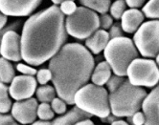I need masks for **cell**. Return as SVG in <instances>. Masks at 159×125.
<instances>
[{
    "mask_svg": "<svg viewBox=\"0 0 159 125\" xmlns=\"http://www.w3.org/2000/svg\"><path fill=\"white\" fill-rule=\"evenodd\" d=\"M125 80H126V78H125L124 76L117 75H111L110 78L108 79V81L107 82L108 91H109L110 93L114 92L115 90H117L125 82Z\"/></svg>",
    "mask_w": 159,
    "mask_h": 125,
    "instance_id": "obj_25",
    "label": "cell"
},
{
    "mask_svg": "<svg viewBox=\"0 0 159 125\" xmlns=\"http://www.w3.org/2000/svg\"><path fill=\"white\" fill-rule=\"evenodd\" d=\"M0 125H20V124H18V122L13 118V116L0 113Z\"/></svg>",
    "mask_w": 159,
    "mask_h": 125,
    "instance_id": "obj_33",
    "label": "cell"
},
{
    "mask_svg": "<svg viewBox=\"0 0 159 125\" xmlns=\"http://www.w3.org/2000/svg\"><path fill=\"white\" fill-rule=\"evenodd\" d=\"M77 8L78 7L74 1H72V0H66V1H64L61 4L60 10H61V12L62 13L63 15H65L67 16H69L76 12Z\"/></svg>",
    "mask_w": 159,
    "mask_h": 125,
    "instance_id": "obj_27",
    "label": "cell"
},
{
    "mask_svg": "<svg viewBox=\"0 0 159 125\" xmlns=\"http://www.w3.org/2000/svg\"><path fill=\"white\" fill-rule=\"evenodd\" d=\"M52 79V74L49 69H40L37 72V81L40 85H46Z\"/></svg>",
    "mask_w": 159,
    "mask_h": 125,
    "instance_id": "obj_28",
    "label": "cell"
},
{
    "mask_svg": "<svg viewBox=\"0 0 159 125\" xmlns=\"http://www.w3.org/2000/svg\"><path fill=\"white\" fill-rule=\"evenodd\" d=\"M111 67L107 61H102L94 67V70L91 75V80L93 84L98 86H104L107 84L108 79L111 76Z\"/></svg>",
    "mask_w": 159,
    "mask_h": 125,
    "instance_id": "obj_17",
    "label": "cell"
},
{
    "mask_svg": "<svg viewBox=\"0 0 159 125\" xmlns=\"http://www.w3.org/2000/svg\"><path fill=\"white\" fill-rule=\"evenodd\" d=\"M38 99L28 98L18 100L12 106V116L20 124L34 123L38 117Z\"/></svg>",
    "mask_w": 159,
    "mask_h": 125,
    "instance_id": "obj_12",
    "label": "cell"
},
{
    "mask_svg": "<svg viewBox=\"0 0 159 125\" xmlns=\"http://www.w3.org/2000/svg\"><path fill=\"white\" fill-rule=\"evenodd\" d=\"M0 54L10 61L18 62L22 59L21 37L15 30L5 32L0 41Z\"/></svg>",
    "mask_w": 159,
    "mask_h": 125,
    "instance_id": "obj_10",
    "label": "cell"
},
{
    "mask_svg": "<svg viewBox=\"0 0 159 125\" xmlns=\"http://www.w3.org/2000/svg\"><path fill=\"white\" fill-rule=\"evenodd\" d=\"M51 108L53 109L54 113L62 115L66 112V102L61 97H55L51 102Z\"/></svg>",
    "mask_w": 159,
    "mask_h": 125,
    "instance_id": "obj_26",
    "label": "cell"
},
{
    "mask_svg": "<svg viewBox=\"0 0 159 125\" xmlns=\"http://www.w3.org/2000/svg\"><path fill=\"white\" fill-rule=\"evenodd\" d=\"M145 15L142 11L138 9L130 8L126 10V12L121 17V26L125 32L133 33L139 29L144 21Z\"/></svg>",
    "mask_w": 159,
    "mask_h": 125,
    "instance_id": "obj_14",
    "label": "cell"
},
{
    "mask_svg": "<svg viewBox=\"0 0 159 125\" xmlns=\"http://www.w3.org/2000/svg\"><path fill=\"white\" fill-rule=\"evenodd\" d=\"M111 125H129L128 122H126V121H124V120H115V121H113L112 123H111Z\"/></svg>",
    "mask_w": 159,
    "mask_h": 125,
    "instance_id": "obj_38",
    "label": "cell"
},
{
    "mask_svg": "<svg viewBox=\"0 0 159 125\" xmlns=\"http://www.w3.org/2000/svg\"><path fill=\"white\" fill-rule=\"evenodd\" d=\"M51 1H52L55 5H58V4H61L62 2L66 1V0H51ZM72 1H74V0H72Z\"/></svg>",
    "mask_w": 159,
    "mask_h": 125,
    "instance_id": "obj_39",
    "label": "cell"
},
{
    "mask_svg": "<svg viewBox=\"0 0 159 125\" xmlns=\"http://www.w3.org/2000/svg\"><path fill=\"white\" fill-rule=\"evenodd\" d=\"M90 117H91L90 114H87L86 112L75 106L70 111L65 113L63 116L54 119L51 122V125H75L76 122L83 119H90Z\"/></svg>",
    "mask_w": 159,
    "mask_h": 125,
    "instance_id": "obj_16",
    "label": "cell"
},
{
    "mask_svg": "<svg viewBox=\"0 0 159 125\" xmlns=\"http://www.w3.org/2000/svg\"><path fill=\"white\" fill-rule=\"evenodd\" d=\"M16 76V72L10 60L0 58V81L7 84L11 83Z\"/></svg>",
    "mask_w": 159,
    "mask_h": 125,
    "instance_id": "obj_18",
    "label": "cell"
},
{
    "mask_svg": "<svg viewBox=\"0 0 159 125\" xmlns=\"http://www.w3.org/2000/svg\"><path fill=\"white\" fill-rule=\"evenodd\" d=\"M109 37H110V39L112 38H117V37H124V30L121 26V23H114L111 28H110V31H109Z\"/></svg>",
    "mask_w": 159,
    "mask_h": 125,
    "instance_id": "obj_31",
    "label": "cell"
},
{
    "mask_svg": "<svg viewBox=\"0 0 159 125\" xmlns=\"http://www.w3.org/2000/svg\"><path fill=\"white\" fill-rule=\"evenodd\" d=\"M110 40L108 32L103 29H99L91 36L86 38L85 46L94 54H99L102 51L105 50Z\"/></svg>",
    "mask_w": 159,
    "mask_h": 125,
    "instance_id": "obj_15",
    "label": "cell"
},
{
    "mask_svg": "<svg viewBox=\"0 0 159 125\" xmlns=\"http://www.w3.org/2000/svg\"><path fill=\"white\" fill-rule=\"evenodd\" d=\"M133 43L144 58H156L159 54V20L142 23L134 33Z\"/></svg>",
    "mask_w": 159,
    "mask_h": 125,
    "instance_id": "obj_7",
    "label": "cell"
},
{
    "mask_svg": "<svg viewBox=\"0 0 159 125\" xmlns=\"http://www.w3.org/2000/svg\"><path fill=\"white\" fill-rule=\"evenodd\" d=\"M100 19V27L103 30H108L113 25V18L108 14H102L99 16Z\"/></svg>",
    "mask_w": 159,
    "mask_h": 125,
    "instance_id": "obj_29",
    "label": "cell"
},
{
    "mask_svg": "<svg viewBox=\"0 0 159 125\" xmlns=\"http://www.w3.org/2000/svg\"><path fill=\"white\" fill-rule=\"evenodd\" d=\"M147 0H126V3L129 8L138 9L145 5Z\"/></svg>",
    "mask_w": 159,
    "mask_h": 125,
    "instance_id": "obj_34",
    "label": "cell"
},
{
    "mask_svg": "<svg viewBox=\"0 0 159 125\" xmlns=\"http://www.w3.org/2000/svg\"><path fill=\"white\" fill-rule=\"evenodd\" d=\"M37 113H38V117L40 119V120H44V121H49L53 119L55 117V113L51 108V105L49 103H45V102H41L38 106Z\"/></svg>",
    "mask_w": 159,
    "mask_h": 125,
    "instance_id": "obj_24",
    "label": "cell"
},
{
    "mask_svg": "<svg viewBox=\"0 0 159 125\" xmlns=\"http://www.w3.org/2000/svg\"><path fill=\"white\" fill-rule=\"evenodd\" d=\"M37 79L32 75L15 76L9 87V94L16 101L31 98L37 91Z\"/></svg>",
    "mask_w": 159,
    "mask_h": 125,
    "instance_id": "obj_11",
    "label": "cell"
},
{
    "mask_svg": "<svg viewBox=\"0 0 159 125\" xmlns=\"http://www.w3.org/2000/svg\"><path fill=\"white\" fill-rule=\"evenodd\" d=\"M129 81L135 86L154 87L159 82V69L155 61L148 58H136L129 66Z\"/></svg>",
    "mask_w": 159,
    "mask_h": 125,
    "instance_id": "obj_8",
    "label": "cell"
},
{
    "mask_svg": "<svg viewBox=\"0 0 159 125\" xmlns=\"http://www.w3.org/2000/svg\"><path fill=\"white\" fill-rule=\"evenodd\" d=\"M100 28L99 15L85 7H78L76 12L65 19L67 35L77 39H86Z\"/></svg>",
    "mask_w": 159,
    "mask_h": 125,
    "instance_id": "obj_6",
    "label": "cell"
},
{
    "mask_svg": "<svg viewBox=\"0 0 159 125\" xmlns=\"http://www.w3.org/2000/svg\"><path fill=\"white\" fill-rule=\"evenodd\" d=\"M126 7H127L126 0H115L110 5L109 8L110 15L112 16V18H114L116 20L121 19L122 15L126 12Z\"/></svg>",
    "mask_w": 159,
    "mask_h": 125,
    "instance_id": "obj_23",
    "label": "cell"
},
{
    "mask_svg": "<svg viewBox=\"0 0 159 125\" xmlns=\"http://www.w3.org/2000/svg\"><path fill=\"white\" fill-rule=\"evenodd\" d=\"M16 70L18 72H20L21 74L25 75L35 76V75H37V70L35 69V68L31 67L30 65L23 64V63H18L16 65Z\"/></svg>",
    "mask_w": 159,
    "mask_h": 125,
    "instance_id": "obj_30",
    "label": "cell"
},
{
    "mask_svg": "<svg viewBox=\"0 0 159 125\" xmlns=\"http://www.w3.org/2000/svg\"><path fill=\"white\" fill-rule=\"evenodd\" d=\"M142 109L146 118L145 125H159V85L155 86L150 94H147Z\"/></svg>",
    "mask_w": 159,
    "mask_h": 125,
    "instance_id": "obj_13",
    "label": "cell"
},
{
    "mask_svg": "<svg viewBox=\"0 0 159 125\" xmlns=\"http://www.w3.org/2000/svg\"><path fill=\"white\" fill-rule=\"evenodd\" d=\"M56 89L50 85H41L36 91L37 98L40 102L51 103L52 100L56 97Z\"/></svg>",
    "mask_w": 159,
    "mask_h": 125,
    "instance_id": "obj_20",
    "label": "cell"
},
{
    "mask_svg": "<svg viewBox=\"0 0 159 125\" xmlns=\"http://www.w3.org/2000/svg\"><path fill=\"white\" fill-rule=\"evenodd\" d=\"M80 3L87 9L99 14H107L110 8V0H80Z\"/></svg>",
    "mask_w": 159,
    "mask_h": 125,
    "instance_id": "obj_19",
    "label": "cell"
},
{
    "mask_svg": "<svg viewBox=\"0 0 159 125\" xmlns=\"http://www.w3.org/2000/svg\"><path fill=\"white\" fill-rule=\"evenodd\" d=\"M147 96L142 87L132 85L129 79L109 95L110 112L117 118L130 117L138 112Z\"/></svg>",
    "mask_w": 159,
    "mask_h": 125,
    "instance_id": "obj_3",
    "label": "cell"
},
{
    "mask_svg": "<svg viewBox=\"0 0 159 125\" xmlns=\"http://www.w3.org/2000/svg\"><path fill=\"white\" fill-rule=\"evenodd\" d=\"M75 125H94V123L92 120H90L89 119H83V120H80V121L76 122Z\"/></svg>",
    "mask_w": 159,
    "mask_h": 125,
    "instance_id": "obj_36",
    "label": "cell"
},
{
    "mask_svg": "<svg viewBox=\"0 0 159 125\" xmlns=\"http://www.w3.org/2000/svg\"><path fill=\"white\" fill-rule=\"evenodd\" d=\"M1 37H2V36H0V41H1ZM0 55H1V54H0Z\"/></svg>",
    "mask_w": 159,
    "mask_h": 125,
    "instance_id": "obj_41",
    "label": "cell"
},
{
    "mask_svg": "<svg viewBox=\"0 0 159 125\" xmlns=\"http://www.w3.org/2000/svg\"><path fill=\"white\" fill-rule=\"evenodd\" d=\"M156 64L158 66V69H159V54L156 55Z\"/></svg>",
    "mask_w": 159,
    "mask_h": 125,
    "instance_id": "obj_40",
    "label": "cell"
},
{
    "mask_svg": "<svg viewBox=\"0 0 159 125\" xmlns=\"http://www.w3.org/2000/svg\"><path fill=\"white\" fill-rule=\"evenodd\" d=\"M7 16L1 13V11H0V30H2L5 26H6V23H7Z\"/></svg>",
    "mask_w": 159,
    "mask_h": 125,
    "instance_id": "obj_35",
    "label": "cell"
},
{
    "mask_svg": "<svg viewBox=\"0 0 159 125\" xmlns=\"http://www.w3.org/2000/svg\"><path fill=\"white\" fill-rule=\"evenodd\" d=\"M21 55L26 63L39 66L51 59L67 40L64 15L51 6L31 15L21 32Z\"/></svg>",
    "mask_w": 159,
    "mask_h": 125,
    "instance_id": "obj_1",
    "label": "cell"
},
{
    "mask_svg": "<svg viewBox=\"0 0 159 125\" xmlns=\"http://www.w3.org/2000/svg\"><path fill=\"white\" fill-rule=\"evenodd\" d=\"M74 104L91 116L101 119L110 115L109 94L103 86L85 84L75 94Z\"/></svg>",
    "mask_w": 159,
    "mask_h": 125,
    "instance_id": "obj_5",
    "label": "cell"
},
{
    "mask_svg": "<svg viewBox=\"0 0 159 125\" xmlns=\"http://www.w3.org/2000/svg\"><path fill=\"white\" fill-rule=\"evenodd\" d=\"M93 55L80 43H68L49 62L52 82L59 97L66 104H74V96L87 84L94 70Z\"/></svg>",
    "mask_w": 159,
    "mask_h": 125,
    "instance_id": "obj_2",
    "label": "cell"
},
{
    "mask_svg": "<svg viewBox=\"0 0 159 125\" xmlns=\"http://www.w3.org/2000/svg\"><path fill=\"white\" fill-rule=\"evenodd\" d=\"M12 101L10 98L9 87L0 81V113L7 114L12 109Z\"/></svg>",
    "mask_w": 159,
    "mask_h": 125,
    "instance_id": "obj_21",
    "label": "cell"
},
{
    "mask_svg": "<svg viewBox=\"0 0 159 125\" xmlns=\"http://www.w3.org/2000/svg\"><path fill=\"white\" fill-rule=\"evenodd\" d=\"M130 118V122L132 125H145L146 122V118L144 116L143 112H136L132 116L129 117Z\"/></svg>",
    "mask_w": 159,
    "mask_h": 125,
    "instance_id": "obj_32",
    "label": "cell"
},
{
    "mask_svg": "<svg viewBox=\"0 0 159 125\" xmlns=\"http://www.w3.org/2000/svg\"><path fill=\"white\" fill-rule=\"evenodd\" d=\"M105 51L106 61L110 65L114 75L125 76L129 64L139 58V52L135 47L133 40L121 37L109 40Z\"/></svg>",
    "mask_w": 159,
    "mask_h": 125,
    "instance_id": "obj_4",
    "label": "cell"
},
{
    "mask_svg": "<svg viewBox=\"0 0 159 125\" xmlns=\"http://www.w3.org/2000/svg\"><path fill=\"white\" fill-rule=\"evenodd\" d=\"M42 0H0V11L6 16L22 17L32 15Z\"/></svg>",
    "mask_w": 159,
    "mask_h": 125,
    "instance_id": "obj_9",
    "label": "cell"
},
{
    "mask_svg": "<svg viewBox=\"0 0 159 125\" xmlns=\"http://www.w3.org/2000/svg\"><path fill=\"white\" fill-rule=\"evenodd\" d=\"M142 13L148 18L159 20V0H149L145 3Z\"/></svg>",
    "mask_w": 159,
    "mask_h": 125,
    "instance_id": "obj_22",
    "label": "cell"
},
{
    "mask_svg": "<svg viewBox=\"0 0 159 125\" xmlns=\"http://www.w3.org/2000/svg\"><path fill=\"white\" fill-rule=\"evenodd\" d=\"M32 125H51V122L44 121V120H39V121L34 122V124H32Z\"/></svg>",
    "mask_w": 159,
    "mask_h": 125,
    "instance_id": "obj_37",
    "label": "cell"
}]
</instances>
